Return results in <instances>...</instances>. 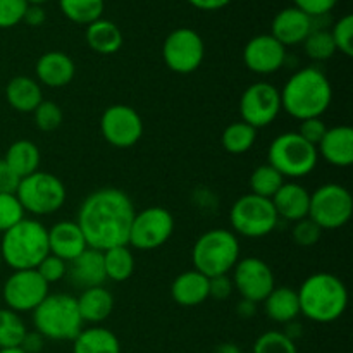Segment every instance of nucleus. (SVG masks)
Masks as SVG:
<instances>
[{
    "mask_svg": "<svg viewBox=\"0 0 353 353\" xmlns=\"http://www.w3.org/2000/svg\"><path fill=\"white\" fill-rule=\"evenodd\" d=\"M317 162V147L303 140L296 131L278 134L269 145L268 164L283 178H303L316 169Z\"/></svg>",
    "mask_w": 353,
    "mask_h": 353,
    "instance_id": "nucleus-7",
    "label": "nucleus"
},
{
    "mask_svg": "<svg viewBox=\"0 0 353 353\" xmlns=\"http://www.w3.org/2000/svg\"><path fill=\"white\" fill-rule=\"evenodd\" d=\"M283 183H285V178L271 164H262L252 172L250 193L271 200L276 195V192L281 188Z\"/></svg>",
    "mask_w": 353,
    "mask_h": 353,
    "instance_id": "nucleus-35",
    "label": "nucleus"
},
{
    "mask_svg": "<svg viewBox=\"0 0 353 353\" xmlns=\"http://www.w3.org/2000/svg\"><path fill=\"white\" fill-rule=\"evenodd\" d=\"M303 50H305L307 57H310L312 61H330L336 54L331 31L314 28L309 37L305 38V41H303Z\"/></svg>",
    "mask_w": 353,
    "mask_h": 353,
    "instance_id": "nucleus-36",
    "label": "nucleus"
},
{
    "mask_svg": "<svg viewBox=\"0 0 353 353\" xmlns=\"http://www.w3.org/2000/svg\"><path fill=\"white\" fill-rule=\"evenodd\" d=\"M100 133L112 147L130 148L143 137V121L133 107L116 103L103 110L100 117Z\"/></svg>",
    "mask_w": 353,
    "mask_h": 353,
    "instance_id": "nucleus-15",
    "label": "nucleus"
},
{
    "mask_svg": "<svg viewBox=\"0 0 353 353\" xmlns=\"http://www.w3.org/2000/svg\"><path fill=\"white\" fill-rule=\"evenodd\" d=\"M6 100L17 112L33 114V110L43 102V93L37 79L30 76H16L7 83Z\"/></svg>",
    "mask_w": 353,
    "mask_h": 353,
    "instance_id": "nucleus-26",
    "label": "nucleus"
},
{
    "mask_svg": "<svg viewBox=\"0 0 353 353\" xmlns=\"http://www.w3.org/2000/svg\"><path fill=\"white\" fill-rule=\"evenodd\" d=\"M285 326H286V330L283 331V333H285L292 341H296L300 336H302L303 326L299 323V321H292V323L285 324Z\"/></svg>",
    "mask_w": 353,
    "mask_h": 353,
    "instance_id": "nucleus-52",
    "label": "nucleus"
},
{
    "mask_svg": "<svg viewBox=\"0 0 353 353\" xmlns=\"http://www.w3.org/2000/svg\"><path fill=\"white\" fill-rule=\"evenodd\" d=\"M31 314L34 331L52 341H72L85 324L79 316L76 296L69 293H48Z\"/></svg>",
    "mask_w": 353,
    "mask_h": 353,
    "instance_id": "nucleus-5",
    "label": "nucleus"
},
{
    "mask_svg": "<svg viewBox=\"0 0 353 353\" xmlns=\"http://www.w3.org/2000/svg\"><path fill=\"white\" fill-rule=\"evenodd\" d=\"M38 83L50 88H62L74 79L76 65L68 54L59 50L45 52L34 65Z\"/></svg>",
    "mask_w": 353,
    "mask_h": 353,
    "instance_id": "nucleus-22",
    "label": "nucleus"
},
{
    "mask_svg": "<svg viewBox=\"0 0 353 353\" xmlns=\"http://www.w3.org/2000/svg\"><path fill=\"white\" fill-rule=\"evenodd\" d=\"M231 281L241 299L250 300L254 303L264 302L265 296L276 288L274 272L271 265L259 257L240 259L233 268Z\"/></svg>",
    "mask_w": 353,
    "mask_h": 353,
    "instance_id": "nucleus-16",
    "label": "nucleus"
},
{
    "mask_svg": "<svg viewBox=\"0 0 353 353\" xmlns=\"http://www.w3.org/2000/svg\"><path fill=\"white\" fill-rule=\"evenodd\" d=\"M243 62L255 74H274L285 65L286 48L272 34H257L245 45Z\"/></svg>",
    "mask_w": 353,
    "mask_h": 353,
    "instance_id": "nucleus-17",
    "label": "nucleus"
},
{
    "mask_svg": "<svg viewBox=\"0 0 353 353\" xmlns=\"http://www.w3.org/2000/svg\"><path fill=\"white\" fill-rule=\"evenodd\" d=\"M59 7L71 23L88 26L102 17L105 0H59Z\"/></svg>",
    "mask_w": 353,
    "mask_h": 353,
    "instance_id": "nucleus-32",
    "label": "nucleus"
},
{
    "mask_svg": "<svg viewBox=\"0 0 353 353\" xmlns=\"http://www.w3.org/2000/svg\"><path fill=\"white\" fill-rule=\"evenodd\" d=\"M192 261L195 271L207 278L230 274L240 261V241L238 236L224 228H214L205 231L195 241L192 250Z\"/></svg>",
    "mask_w": 353,
    "mask_h": 353,
    "instance_id": "nucleus-6",
    "label": "nucleus"
},
{
    "mask_svg": "<svg viewBox=\"0 0 353 353\" xmlns=\"http://www.w3.org/2000/svg\"><path fill=\"white\" fill-rule=\"evenodd\" d=\"M37 272L45 279L47 285H54V283H59L61 279L65 278V272H68V262L55 257V255L48 254L47 257L38 264Z\"/></svg>",
    "mask_w": 353,
    "mask_h": 353,
    "instance_id": "nucleus-43",
    "label": "nucleus"
},
{
    "mask_svg": "<svg viewBox=\"0 0 353 353\" xmlns=\"http://www.w3.org/2000/svg\"><path fill=\"white\" fill-rule=\"evenodd\" d=\"M34 124L38 126V130L41 131H55L62 124L64 119V112H62L61 105L52 100H43L37 109L33 110Z\"/></svg>",
    "mask_w": 353,
    "mask_h": 353,
    "instance_id": "nucleus-39",
    "label": "nucleus"
},
{
    "mask_svg": "<svg viewBox=\"0 0 353 353\" xmlns=\"http://www.w3.org/2000/svg\"><path fill=\"white\" fill-rule=\"evenodd\" d=\"M300 316L317 324H330L340 319L348 307L345 283L331 272L310 274L296 292Z\"/></svg>",
    "mask_w": 353,
    "mask_h": 353,
    "instance_id": "nucleus-3",
    "label": "nucleus"
},
{
    "mask_svg": "<svg viewBox=\"0 0 353 353\" xmlns=\"http://www.w3.org/2000/svg\"><path fill=\"white\" fill-rule=\"evenodd\" d=\"M230 223L234 234L245 238H264L276 230L279 217L272 200L247 193L231 205Z\"/></svg>",
    "mask_w": 353,
    "mask_h": 353,
    "instance_id": "nucleus-9",
    "label": "nucleus"
},
{
    "mask_svg": "<svg viewBox=\"0 0 353 353\" xmlns=\"http://www.w3.org/2000/svg\"><path fill=\"white\" fill-rule=\"evenodd\" d=\"M186 2L199 10L212 12V10H221L226 6H230L231 0H186Z\"/></svg>",
    "mask_w": 353,
    "mask_h": 353,
    "instance_id": "nucleus-50",
    "label": "nucleus"
},
{
    "mask_svg": "<svg viewBox=\"0 0 353 353\" xmlns=\"http://www.w3.org/2000/svg\"><path fill=\"white\" fill-rule=\"evenodd\" d=\"M134 214L137 210L130 195L107 186L95 190L83 200L76 223L90 248L105 252L128 245Z\"/></svg>",
    "mask_w": 353,
    "mask_h": 353,
    "instance_id": "nucleus-1",
    "label": "nucleus"
},
{
    "mask_svg": "<svg viewBox=\"0 0 353 353\" xmlns=\"http://www.w3.org/2000/svg\"><path fill=\"white\" fill-rule=\"evenodd\" d=\"M314 30V19L296 7L279 10L271 24V33L283 47H293L305 41Z\"/></svg>",
    "mask_w": 353,
    "mask_h": 353,
    "instance_id": "nucleus-18",
    "label": "nucleus"
},
{
    "mask_svg": "<svg viewBox=\"0 0 353 353\" xmlns=\"http://www.w3.org/2000/svg\"><path fill=\"white\" fill-rule=\"evenodd\" d=\"M16 196L24 212L33 216H50L62 209L68 199L64 183L55 174L37 171L19 181Z\"/></svg>",
    "mask_w": 353,
    "mask_h": 353,
    "instance_id": "nucleus-8",
    "label": "nucleus"
},
{
    "mask_svg": "<svg viewBox=\"0 0 353 353\" xmlns=\"http://www.w3.org/2000/svg\"><path fill=\"white\" fill-rule=\"evenodd\" d=\"M271 200L278 217H283L290 223H296V221L309 217L310 192L300 183L285 181Z\"/></svg>",
    "mask_w": 353,
    "mask_h": 353,
    "instance_id": "nucleus-23",
    "label": "nucleus"
},
{
    "mask_svg": "<svg viewBox=\"0 0 353 353\" xmlns=\"http://www.w3.org/2000/svg\"><path fill=\"white\" fill-rule=\"evenodd\" d=\"M26 2L30 3V6H41V3L48 2V0H26Z\"/></svg>",
    "mask_w": 353,
    "mask_h": 353,
    "instance_id": "nucleus-55",
    "label": "nucleus"
},
{
    "mask_svg": "<svg viewBox=\"0 0 353 353\" xmlns=\"http://www.w3.org/2000/svg\"><path fill=\"white\" fill-rule=\"evenodd\" d=\"M317 154L334 168H350L353 164V130L350 126L327 128L317 145Z\"/></svg>",
    "mask_w": 353,
    "mask_h": 353,
    "instance_id": "nucleus-21",
    "label": "nucleus"
},
{
    "mask_svg": "<svg viewBox=\"0 0 353 353\" xmlns=\"http://www.w3.org/2000/svg\"><path fill=\"white\" fill-rule=\"evenodd\" d=\"M174 233V216L161 205L147 207L133 217L128 247L134 250H157Z\"/></svg>",
    "mask_w": 353,
    "mask_h": 353,
    "instance_id": "nucleus-11",
    "label": "nucleus"
},
{
    "mask_svg": "<svg viewBox=\"0 0 353 353\" xmlns=\"http://www.w3.org/2000/svg\"><path fill=\"white\" fill-rule=\"evenodd\" d=\"M50 254L48 230L37 219H26L2 233L0 259L12 271L37 269L38 264Z\"/></svg>",
    "mask_w": 353,
    "mask_h": 353,
    "instance_id": "nucleus-4",
    "label": "nucleus"
},
{
    "mask_svg": "<svg viewBox=\"0 0 353 353\" xmlns=\"http://www.w3.org/2000/svg\"><path fill=\"white\" fill-rule=\"evenodd\" d=\"M45 279L37 272V269L26 271H12L6 279L2 288V299L7 309L14 312H33L50 293Z\"/></svg>",
    "mask_w": 353,
    "mask_h": 353,
    "instance_id": "nucleus-13",
    "label": "nucleus"
},
{
    "mask_svg": "<svg viewBox=\"0 0 353 353\" xmlns=\"http://www.w3.org/2000/svg\"><path fill=\"white\" fill-rule=\"evenodd\" d=\"M0 269H2V259H0Z\"/></svg>",
    "mask_w": 353,
    "mask_h": 353,
    "instance_id": "nucleus-56",
    "label": "nucleus"
},
{
    "mask_svg": "<svg viewBox=\"0 0 353 353\" xmlns=\"http://www.w3.org/2000/svg\"><path fill=\"white\" fill-rule=\"evenodd\" d=\"M28 6L26 0H0V30H9L23 23Z\"/></svg>",
    "mask_w": 353,
    "mask_h": 353,
    "instance_id": "nucleus-42",
    "label": "nucleus"
},
{
    "mask_svg": "<svg viewBox=\"0 0 353 353\" xmlns=\"http://www.w3.org/2000/svg\"><path fill=\"white\" fill-rule=\"evenodd\" d=\"M262 305H264L265 316L278 324H288L299 319L300 316L299 295H296V290L290 286H276L265 296Z\"/></svg>",
    "mask_w": 353,
    "mask_h": 353,
    "instance_id": "nucleus-27",
    "label": "nucleus"
},
{
    "mask_svg": "<svg viewBox=\"0 0 353 353\" xmlns=\"http://www.w3.org/2000/svg\"><path fill=\"white\" fill-rule=\"evenodd\" d=\"M281 110V95L271 83H254L245 90L240 99L241 121L250 124L255 130L274 123Z\"/></svg>",
    "mask_w": 353,
    "mask_h": 353,
    "instance_id": "nucleus-14",
    "label": "nucleus"
},
{
    "mask_svg": "<svg viewBox=\"0 0 353 353\" xmlns=\"http://www.w3.org/2000/svg\"><path fill=\"white\" fill-rule=\"evenodd\" d=\"M24 209L16 193H0V233H6L24 219Z\"/></svg>",
    "mask_w": 353,
    "mask_h": 353,
    "instance_id": "nucleus-38",
    "label": "nucleus"
},
{
    "mask_svg": "<svg viewBox=\"0 0 353 353\" xmlns=\"http://www.w3.org/2000/svg\"><path fill=\"white\" fill-rule=\"evenodd\" d=\"M85 40L93 52L100 55H112L123 47V33L119 26L109 19H97L88 24L85 31Z\"/></svg>",
    "mask_w": 353,
    "mask_h": 353,
    "instance_id": "nucleus-28",
    "label": "nucleus"
},
{
    "mask_svg": "<svg viewBox=\"0 0 353 353\" xmlns=\"http://www.w3.org/2000/svg\"><path fill=\"white\" fill-rule=\"evenodd\" d=\"M0 353H24L21 348H3V350H0Z\"/></svg>",
    "mask_w": 353,
    "mask_h": 353,
    "instance_id": "nucleus-54",
    "label": "nucleus"
},
{
    "mask_svg": "<svg viewBox=\"0 0 353 353\" xmlns=\"http://www.w3.org/2000/svg\"><path fill=\"white\" fill-rule=\"evenodd\" d=\"M353 214V199L345 186L326 183L310 193L309 219L321 230H340L350 223Z\"/></svg>",
    "mask_w": 353,
    "mask_h": 353,
    "instance_id": "nucleus-10",
    "label": "nucleus"
},
{
    "mask_svg": "<svg viewBox=\"0 0 353 353\" xmlns=\"http://www.w3.org/2000/svg\"><path fill=\"white\" fill-rule=\"evenodd\" d=\"M86 248L88 243L76 221H61L48 230V250L64 262H71Z\"/></svg>",
    "mask_w": 353,
    "mask_h": 353,
    "instance_id": "nucleus-20",
    "label": "nucleus"
},
{
    "mask_svg": "<svg viewBox=\"0 0 353 353\" xmlns=\"http://www.w3.org/2000/svg\"><path fill=\"white\" fill-rule=\"evenodd\" d=\"M254 353H299L295 341L290 340L283 331H268L255 340Z\"/></svg>",
    "mask_w": 353,
    "mask_h": 353,
    "instance_id": "nucleus-37",
    "label": "nucleus"
},
{
    "mask_svg": "<svg viewBox=\"0 0 353 353\" xmlns=\"http://www.w3.org/2000/svg\"><path fill=\"white\" fill-rule=\"evenodd\" d=\"M214 353H243L241 348L234 343H221L219 347L214 350Z\"/></svg>",
    "mask_w": 353,
    "mask_h": 353,
    "instance_id": "nucleus-53",
    "label": "nucleus"
},
{
    "mask_svg": "<svg viewBox=\"0 0 353 353\" xmlns=\"http://www.w3.org/2000/svg\"><path fill=\"white\" fill-rule=\"evenodd\" d=\"M45 19H47V14H45V9L41 6H28L23 17L24 23L33 28L41 26L45 23Z\"/></svg>",
    "mask_w": 353,
    "mask_h": 353,
    "instance_id": "nucleus-49",
    "label": "nucleus"
},
{
    "mask_svg": "<svg viewBox=\"0 0 353 353\" xmlns=\"http://www.w3.org/2000/svg\"><path fill=\"white\" fill-rule=\"evenodd\" d=\"M327 126L321 117H310V119L300 121V128L296 133L303 138L305 141H309L310 145L317 147L319 141L323 140V137L326 134Z\"/></svg>",
    "mask_w": 353,
    "mask_h": 353,
    "instance_id": "nucleus-44",
    "label": "nucleus"
},
{
    "mask_svg": "<svg viewBox=\"0 0 353 353\" xmlns=\"http://www.w3.org/2000/svg\"><path fill=\"white\" fill-rule=\"evenodd\" d=\"M281 95V109L299 121L321 117L331 105L333 86L319 68H302L288 78Z\"/></svg>",
    "mask_w": 353,
    "mask_h": 353,
    "instance_id": "nucleus-2",
    "label": "nucleus"
},
{
    "mask_svg": "<svg viewBox=\"0 0 353 353\" xmlns=\"http://www.w3.org/2000/svg\"><path fill=\"white\" fill-rule=\"evenodd\" d=\"M3 161L19 179L40 171V148L30 140H17L7 148Z\"/></svg>",
    "mask_w": 353,
    "mask_h": 353,
    "instance_id": "nucleus-29",
    "label": "nucleus"
},
{
    "mask_svg": "<svg viewBox=\"0 0 353 353\" xmlns=\"http://www.w3.org/2000/svg\"><path fill=\"white\" fill-rule=\"evenodd\" d=\"M205 57V43L192 28H178L171 31L162 45V59L176 74H192L202 65Z\"/></svg>",
    "mask_w": 353,
    "mask_h": 353,
    "instance_id": "nucleus-12",
    "label": "nucleus"
},
{
    "mask_svg": "<svg viewBox=\"0 0 353 353\" xmlns=\"http://www.w3.org/2000/svg\"><path fill=\"white\" fill-rule=\"evenodd\" d=\"M171 296L178 305L181 307H196L207 302L209 296V278L202 272L185 271L172 281Z\"/></svg>",
    "mask_w": 353,
    "mask_h": 353,
    "instance_id": "nucleus-24",
    "label": "nucleus"
},
{
    "mask_svg": "<svg viewBox=\"0 0 353 353\" xmlns=\"http://www.w3.org/2000/svg\"><path fill=\"white\" fill-rule=\"evenodd\" d=\"M72 353H121L119 338L107 327L92 326L72 340Z\"/></svg>",
    "mask_w": 353,
    "mask_h": 353,
    "instance_id": "nucleus-30",
    "label": "nucleus"
},
{
    "mask_svg": "<svg viewBox=\"0 0 353 353\" xmlns=\"http://www.w3.org/2000/svg\"><path fill=\"white\" fill-rule=\"evenodd\" d=\"M257 312V303L250 302V300L241 299L236 305V314L241 317V319H252Z\"/></svg>",
    "mask_w": 353,
    "mask_h": 353,
    "instance_id": "nucleus-51",
    "label": "nucleus"
},
{
    "mask_svg": "<svg viewBox=\"0 0 353 353\" xmlns=\"http://www.w3.org/2000/svg\"><path fill=\"white\" fill-rule=\"evenodd\" d=\"M233 290H234L233 281H231V278L228 274L209 279V296L219 300V302L230 299Z\"/></svg>",
    "mask_w": 353,
    "mask_h": 353,
    "instance_id": "nucleus-46",
    "label": "nucleus"
},
{
    "mask_svg": "<svg viewBox=\"0 0 353 353\" xmlns=\"http://www.w3.org/2000/svg\"><path fill=\"white\" fill-rule=\"evenodd\" d=\"M28 330L23 317L10 309H0V350L19 348Z\"/></svg>",
    "mask_w": 353,
    "mask_h": 353,
    "instance_id": "nucleus-34",
    "label": "nucleus"
},
{
    "mask_svg": "<svg viewBox=\"0 0 353 353\" xmlns=\"http://www.w3.org/2000/svg\"><path fill=\"white\" fill-rule=\"evenodd\" d=\"M43 345H45V338L41 336L38 331H28L19 348L24 353H40L43 350Z\"/></svg>",
    "mask_w": 353,
    "mask_h": 353,
    "instance_id": "nucleus-48",
    "label": "nucleus"
},
{
    "mask_svg": "<svg viewBox=\"0 0 353 353\" xmlns=\"http://www.w3.org/2000/svg\"><path fill=\"white\" fill-rule=\"evenodd\" d=\"M338 2L340 0H293V3H295L293 7L303 10L307 16L316 19V17H323L330 14L336 7Z\"/></svg>",
    "mask_w": 353,
    "mask_h": 353,
    "instance_id": "nucleus-45",
    "label": "nucleus"
},
{
    "mask_svg": "<svg viewBox=\"0 0 353 353\" xmlns=\"http://www.w3.org/2000/svg\"><path fill=\"white\" fill-rule=\"evenodd\" d=\"M65 276L71 285L81 288V292L95 288V286H103L107 279L105 268H103V252L88 247L81 255L68 262Z\"/></svg>",
    "mask_w": 353,
    "mask_h": 353,
    "instance_id": "nucleus-19",
    "label": "nucleus"
},
{
    "mask_svg": "<svg viewBox=\"0 0 353 353\" xmlns=\"http://www.w3.org/2000/svg\"><path fill=\"white\" fill-rule=\"evenodd\" d=\"M76 302H78V310L83 323H88L92 326H99L100 323L109 319L114 310L112 293L103 286L83 290Z\"/></svg>",
    "mask_w": 353,
    "mask_h": 353,
    "instance_id": "nucleus-25",
    "label": "nucleus"
},
{
    "mask_svg": "<svg viewBox=\"0 0 353 353\" xmlns=\"http://www.w3.org/2000/svg\"><path fill=\"white\" fill-rule=\"evenodd\" d=\"M19 181L21 179L14 174V171L6 164V161L0 159V193H16Z\"/></svg>",
    "mask_w": 353,
    "mask_h": 353,
    "instance_id": "nucleus-47",
    "label": "nucleus"
},
{
    "mask_svg": "<svg viewBox=\"0 0 353 353\" xmlns=\"http://www.w3.org/2000/svg\"><path fill=\"white\" fill-rule=\"evenodd\" d=\"M103 268L107 279L114 283H124L134 272V255L128 245L114 247L103 252Z\"/></svg>",
    "mask_w": 353,
    "mask_h": 353,
    "instance_id": "nucleus-31",
    "label": "nucleus"
},
{
    "mask_svg": "<svg viewBox=\"0 0 353 353\" xmlns=\"http://www.w3.org/2000/svg\"><path fill=\"white\" fill-rule=\"evenodd\" d=\"M331 37H333L334 47L336 52H341L347 57L353 55V16L347 14V16L340 17L334 23L333 30H331Z\"/></svg>",
    "mask_w": 353,
    "mask_h": 353,
    "instance_id": "nucleus-40",
    "label": "nucleus"
},
{
    "mask_svg": "<svg viewBox=\"0 0 353 353\" xmlns=\"http://www.w3.org/2000/svg\"><path fill=\"white\" fill-rule=\"evenodd\" d=\"M255 140H257V130L252 128L250 124L243 123V121L226 126V130L223 131V137H221L223 148L231 155L247 154L255 145Z\"/></svg>",
    "mask_w": 353,
    "mask_h": 353,
    "instance_id": "nucleus-33",
    "label": "nucleus"
},
{
    "mask_svg": "<svg viewBox=\"0 0 353 353\" xmlns=\"http://www.w3.org/2000/svg\"><path fill=\"white\" fill-rule=\"evenodd\" d=\"M293 224H295V226H293L292 230V236L293 241H295L299 247H314V245L321 240V236H323V230H321L312 219H309V217H305V219L302 221H296V223Z\"/></svg>",
    "mask_w": 353,
    "mask_h": 353,
    "instance_id": "nucleus-41",
    "label": "nucleus"
}]
</instances>
